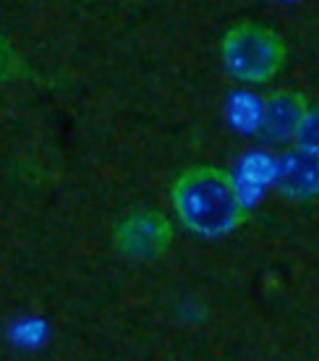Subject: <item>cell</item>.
Wrapping results in <instances>:
<instances>
[{"instance_id": "52a82bcc", "label": "cell", "mask_w": 319, "mask_h": 361, "mask_svg": "<svg viewBox=\"0 0 319 361\" xmlns=\"http://www.w3.org/2000/svg\"><path fill=\"white\" fill-rule=\"evenodd\" d=\"M21 71H24V63L18 58L16 47L11 45L8 37L0 35V84L21 76Z\"/></svg>"}, {"instance_id": "3957f363", "label": "cell", "mask_w": 319, "mask_h": 361, "mask_svg": "<svg viewBox=\"0 0 319 361\" xmlns=\"http://www.w3.org/2000/svg\"><path fill=\"white\" fill-rule=\"evenodd\" d=\"M113 241L131 262H155L173 244V226L160 209H134L118 220Z\"/></svg>"}, {"instance_id": "7a4b0ae2", "label": "cell", "mask_w": 319, "mask_h": 361, "mask_svg": "<svg viewBox=\"0 0 319 361\" xmlns=\"http://www.w3.org/2000/svg\"><path fill=\"white\" fill-rule=\"evenodd\" d=\"M225 71L244 84H267L285 63V42L262 21H238L220 42Z\"/></svg>"}, {"instance_id": "6da1fadb", "label": "cell", "mask_w": 319, "mask_h": 361, "mask_svg": "<svg viewBox=\"0 0 319 361\" xmlns=\"http://www.w3.org/2000/svg\"><path fill=\"white\" fill-rule=\"evenodd\" d=\"M170 202L181 226L201 238L228 235L246 220L236 178L215 165H194L178 173L170 186Z\"/></svg>"}, {"instance_id": "5b68a950", "label": "cell", "mask_w": 319, "mask_h": 361, "mask_svg": "<svg viewBox=\"0 0 319 361\" xmlns=\"http://www.w3.org/2000/svg\"><path fill=\"white\" fill-rule=\"evenodd\" d=\"M273 180L277 191L296 202L319 199V154L291 147L277 154L273 168Z\"/></svg>"}, {"instance_id": "8992f818", "label": "cell", "mask_w": 319, "mask_h": 361, "mask_svg": "<svg viewBox=\"0 0 319 361\" xmlns=\"http://www.w3.org/2000/svg\"><path fill=\"white\" fill-rule=\"evenodd\" d=\"M296 142H299L296 147L319 154V105L317 108L306 110L301 126H299V131H296Z\"/></svg>"}, {"instance_id": "277c9868", "label": "cell", "mask_w": 319, "mask_h": 361, "mask_svg": "<svg viewBox=\"0 0 319 361\" xmlns=\"http://www.w3.org/2000/svg\"><path fill=\"white\" fill-rule=\"evenodd\" d=\"M309 102L299 90H275L270 92L259 108L254 134L262 145H283L296 139Z\"/></svg>"}]
</instances>
